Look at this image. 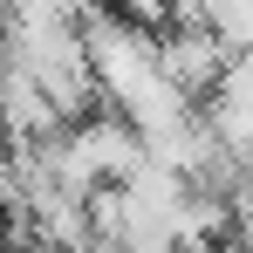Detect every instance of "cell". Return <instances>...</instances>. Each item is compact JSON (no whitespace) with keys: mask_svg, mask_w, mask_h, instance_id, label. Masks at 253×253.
<instances>
[{"mask_svg":"<svg viewBox=\"0 0 253 253\" xmlns=\"http://www.w3.org/2000/svg\"><path fill=\"white\" fill-rule=\"evenodd\" d=\"M226 55H233V48L219 42L206 21H165V35H158V69H165V76L185 89L192 103H199V96L219 83Z\"/></svg>","mask_w":253,"mask_h":253,"instance_id":"1","label":"cell"},{"mask_svg":"<svg viewBox=\"0 0 253 253\" xmlns=\"http://www.w3.org/2000/svg\"><path fill=\"white\" fill-rule=\"evenodd\" d=\"M69 124L55 103H48V89L21 69V62H0V137L7 144H28V137H55V130Z\"/></svg>","mask_w":253,"mask_h":253,"instance_id":"2","label":"cell"},{"mask_svg":"<svg viewBox=\"0 0 253 253\" xmlns=\"http://www.w3.org/2000/svg\"><path fill=\"white\" fill-rule=\"evenodd\" d=\"M130 21H165V0H117Z\"/></svg>","mask_w":253,"mask_h":253,"instance_id":"3","label":"cell"}]
</instances>
